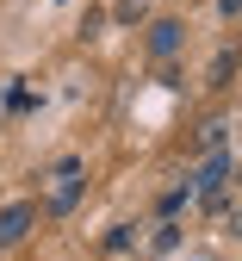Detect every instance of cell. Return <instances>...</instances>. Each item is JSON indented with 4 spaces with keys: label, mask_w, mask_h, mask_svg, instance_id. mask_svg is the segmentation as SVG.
Masks as SVG:
<instances>
[{
    "label": "cell",
    "mask_w": 242,
    "mask_h": 261,
    "mask_svg": "<svg viewBox=\"0 0 242 261\" xmlns=\"http://www.w3.org/2000/svg\"><path fill=\"white\" fill-rule=\"evenodd\" d=\"M230 69H236V56H230V50H224V56H218V62H211V87H224V81H230Z\"/></svg>",
    "instance_id": "obj_4"
},
{
    "label": "cell",
    "mask_w": 242,
    "mask_h": 261,
    "mask_svg": "<svg viewBox=\"0 0 242 261\" xmlns=\"http://www.w3.org/2000/svg\"><path fill=\"white\" fill-rule=\"evenodd\" d=\"M31 224H38V205H31V199H13L7 212H0V249L25 243V237H31Z\"/></svg>",
    "instance_id": "obj_1"
},
{
    "label": "cell",
    "mask_w": 242,
    "mask_h": 261,
    "mask_svg": "<svg viewBox=\"0 0 242 261\" xmlns=\"http://www.w3.org/2000/svg\"><path fill=\"white\" fill-rule=\"evenodd\" d=\"M224 180H230V149H218V155H211V162H205V168L193 174V193L218 205V199H224Z\"/></svg>",
    "instance_id": "obj_2"
},
{
    "label": "cell",
    "mask_w": 242,
    "mask_h": 261,
    "mask_svg": "<svg viewBox=\"0 0 242 261\" xmlns=\"http://www.w3.org/2000/svg\"><path fill=\"white\" fill-rule=\"evenodd\" d=\"M143 19V0H118V25H137Z\"/></svg>",
    "instance_id": "obj_6"
},
{
    "label": "cell",
    "mask_w": 242,
    "mask_h": 261,
    "mask_svg": "<svg viewBox=\"0 0 242 261\" xmlns=\"http://www.w3.org/2000/svg\"><path fill=\"white\" fill-rule=\"evenodd\" d=\"M106 249H130V224H112V230H106Z\"/></svg>",
    "instance_id": "obj_7"
},
{
    "label": "cell",
    "mask_w": 242,
    "mask_h": 261,
    "mask_svg": "<svg viewBox=\"0 0 242 261\" xmlns=\"http://www.w3.org/2000/svg\"><path fill=\"white\" fill-rule=\"evenodd\" d=\"M186 193H193V187H174V193H168V199H162V218H174V212L186 205Z\"/></svg>",
    "instance_id": "obj_5"
},
{
    "label": "cell",
    "mask_w": 242,
    "mask_h": 261,
    "mask_svg": "<svg viewBox=\"0 0 242 261\" xmlns=\"http://www.w3.org/2000/svg\"><path fill=\"white\" fill-rule=\"evenodd\" d=\"M180 44H186V25H180V19H155V25H149V56H162V62H168Z\"/></svg>",
    "instance_id": "obj_3"
}]
</instances>
